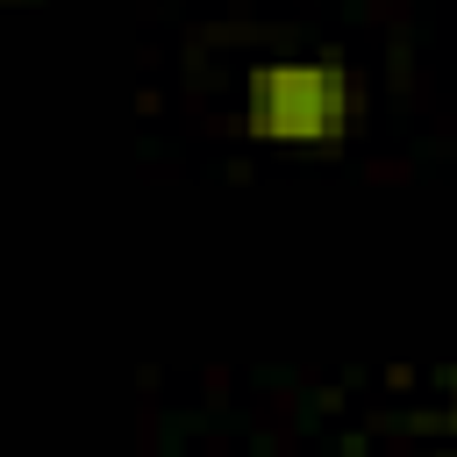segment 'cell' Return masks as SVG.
<instances>
[{"label": "cell", "instance_id": "1", "mask_svg": "<svg viewBox=\"0 0 457 457\" xmlns=\"http://www.w3.org/2000/svg\"><path fill=\"white\" fill-rule=\"evenodd\" d=\"M357 114V86L336 64L314 57H286V64H257L243 86V121L264 143H328L343 136Z\"/></svg>", "mask_w": 457, "mask_h": 457}, {"label": "cell", "instance_id": "2", "mask_svg": "<svg viewBox=\"0 0 457 457\" xmlns=\"http://www.w3.org/2000/svg\"><path fill=\"white\" fill-rule=\"evenodd\" d=\"M450 421H457V378H450Z\"/></svg>", "mask_w": 457, "mask_h": 457}, {"label": "cell", "instance_id": "3", "mask_svg": "<svg viewBox=\"0 0 457 457\" xmlns=\"http://www.w3.org/2000/svg\"><path fill=\"white\" fill-rule=\"evenodd\" d=\"M450 457H457V450H450Z\"/></svg>", "mask_w": 457, "mask_h": 457}]
</instances>
